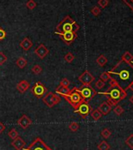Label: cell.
I'll use <instances>...</instances> for the list:
<instances>
[{
  "label": "cell",
  "mask_w": 133,
  "mask_h": 150,
  "mask_svg": "<svg viewBox=\"0 0 133 150\" xmlns=\"http://www.w3.org/2000/svg\"><path fill=\"white\" fill-rule=\"evenodd\" d=\"M121 61H124L126 63H131L133 61V55L128 51H126L121 57Z\"/></svg>",
  "instance_id": "19"
},
{
  "label": "cell",
  "mask_w": 133,
  "mask_h": 150,
  "mask_svg": "<svg viewBox=\"0 0 133 150\" xmlns=\"http://www.w3.org/2000/svg\"><path fill=\"white\" fill-rule=\"evenodd\" d=\"M68 128L72 132H76L79 129V124L76 122L70 123L68 126Z\"/></svg>",
  "instance_id": "25"
},
{
  "label": "cell",
  "mask_w": 133,
  "mask_h": 150,
  "mask_svg": "<svg viewBox=\"0 0 133 150\" xmlns=\"http://www.w3.org/2000/svg\"><path fill=\"white\" fill-rule=\"evenodd\" d=\"M114 113L117 115V116H118V117H120V116H121L122 114L124 113V108L121 107V106H120V105H116L115 106V108H114Z\"/></svg>",
  "instance_id": "24"
},
{
  "label": "cell",
  "mask_w": 133,
  "mask_h": 150,
  "mask_svg": "<svg viewBox=\"0 0 133 150\" xmlns=\"http://www.w3.org/2000/svg\"><path fill=\"white\" fill-rule=\"evenodd\" d=\"M122 1L133 11V0H122Z\"/></svg>",
  "instance_id": "38"
},
{
  "label": "cell",
  "mask_w": 133,
  "mask_h": 150,
  "mask_svg": "<svg viewBox=\"0 0 133 150\" xmlns=\"http://www.w3.org/2000/svg\"><path fill=\"white\" fill-rule=\"evenodd\" d=\"M129 101H130L131 103L133 104V95H132L130 98H129Z\"/></svg>",
  "instance_id": "42"
},
{
  "label": "cell",
  "mask_w": 133,
  "mask_h": 150,
  "mask_svg": "<svg viewBox=\"0 0 133 150\" xmlns=\"http://www.w3.org/2000/svg\"><path fill=\"white\" fill-rule=\"evenodd\" d=\"M128 90H130L133 91V82L132 83H131L130 84L128 85Z\"/></svg>",
  "instance_id": "41"
},
{
  "label": "cell",
  "mask_w": 133,
  "mask_h": 150,
  "mask_svg": "<svg viewBox=\"0 0 133 150\" xmlns=\"http://www.w3.org/2000/svg\"><path fill=\"white\" fill-rule=\"evenodd\" d=\"M6 36V33L5 30L3 28H0V41L1 40H3Z\"/></svg>",
  "instance_id": "39"
},
{
  "label": "cell",
  "mask_w": 133,
  "mask_h": 150,
  "mask_svg": "<svg viewBox=\"0 0 133 150\" xmlns=\"http://www.w3.org/2000/svg\"><path fill=\"white\" fill-rule=\"evenodd\" d=\"M49 53V49L43 44H40L39 46L37 47L36 49L35 50V54H36L40 59H44L48 55V54Z\"/></svg>",
  "instance_id": "12"
},
{
  "label": "cell",
  "mask_w": 133,
  "mask_h": 150,
  "mask_svg": "<svg viewBox=\"0 0 133 150\" xmlns=\"http://www.w3.org/2000/svg\"><path fill=\"white\" fill-rule=\"evenodd\" d=\"M64 60L67 62V63H71L74 60V56L72 53H67L66 55L64 56Z\"/></svg>",
  "instance_id": "29"
},
{
  "label": "cell",
  "mask_w": 133,
  "mask_h": 150,
  "mask_svg": "<svg viewBox=\"0 0 133 150\" xmlns=\"http://www.w3.org/2000/svg\"><path fill=\"white\" fill-rule=\"evenodd\" d=\"M8 136H9L11 139L13 140V139H15L16 138L18 137V132H17V131L16 129L13 128L11 129L9 131V133H8Z\"/></svg>",
  "instance_id": "26"
},
{
  "label": "cell",
  "mask_w": 133,
  "mask_h": 150,
  "mask_svg": "<svg viewBox=\"0 0 133 150\" xmlns=\"http://www.w3.org/2000/svg\"><path fill=\"white\" fill-rule=\"evenodd\" d=\"M31 71H32L33 73L36 74V75H39V74H40L42 72H43V68L41 67L40 65H39V64H35V66H33Z\"/></svg>",
  "instance_id": "30"
},
{
  "label": "cell",
  "mask_w": 133,
  "mask_h": 150,
  "mask_svg": "<svg viewBox=\"0 0 133 150\" xmlns=\"http://www.w3.org/2000/svg\"><path fill=\"white\" fill-rule=\"evenodd\" d=\"M11 145L13 148H15L17 150H22L25 146V141L22 139L21 137H17L15 139H13L11 142Z\"/></svg>",
  "instance_id": "14"
},
{
  "label": "cell",
  "mask_w": 133,
  "mask_h": 150,
  "mask_svg": "<svg viewBox=\"0 0 133 150\" xmlns=\"http://www.w3.org/2000/svg\"><path fill=\"white\" fill-rule=\"evenodd\" d=\"M43 102L45 103L49 108H53L56 104H59L61 102V99L58 95L55 94L52 92H49L44 96L43 98Z\"/></svg>",
  "instance_id": "6"
},
{
  "label": "cell",
  "mask_w": 133,
  "mask_h": 150,
  "mask_svg": "<svg viewBox=\"0 0 133 150\" xmlns=\"http://www.w3.org/2000/svg\"><path fill=\"white\" fill-rule=\"evenodd\" d=\"M70 84V81L67 80L66 78H64L63 80H61V85H62V86H66V87H69Z\"/></svg>",
  "instance_id": "37"
},
{
  "label": "cell",
  "mask_w": 133,
  "mask_h": 150,
  "mask_svg": "<svg viewBox=\"0 0 133 150\" xmlns=\"http://www.w3.org/2000/svg\"><path fill=\"white\" fill-rule=\"evenodd\" d=\"M78 92L81 94L83 100L86 102L90 101L97 94V92L91 85H82L79 88H76Z\"/></svg>",
  "instance_id": "5"
},
{
  "label": "cell",
  "mask_w": 133,
  "mask_h": 150,
  "mask_svg": "<svg viewBox=\"0 0 133 150\" xmlns=\"http://www.w3.org/2000/svg\"><path fill=\"white\" fill-rule=\"evenodd\" d=\"M26 6L29 9H34L37 6V3L34 0H28L26 3Z\"/></svg>",
  "instance_id": "32"
},
{
  "label": "cell",
  "mask_w": 133,
  "mask_h": 150,
  "mask_svg": "<svg viewBox=\"0 0 133 150\" xmlns=\"http://www.w3.org/2000/svg\"><path fill=\"white\" fill-rule=\"evenodd\" d=\"M29 87H30V84L27 80H21L17 85V89L21 94H24V92L27 91V90L29 89Z\"/></svg>",
  "instance_id": "16"
},
{
  "label": "cell",
  "mask_w": 133,
  "mask_h": 150,
  "mask_svg": "<svg viewBox=\"0 0 133 150\" xmlns=\"http://www.w3.org/2000/svg\"><path fill=\"white\" fill-rule=\"evenodd\" d=\"M96 63L100 67H103L107 63V58L103 54H101L96 58Z\"/></svg>",
  "instance_id": "21"
},
{
  "label": "cell",
  "mask_w": 133,
  "mask_h": 150,
  "mask_svg": "<svg viewBox=\"0 0 133 150\" xmlns=\"http://www.w3.org/2000/svg\"><path fill=\"white\" fill-rule=\"evenodd\" d=\"M100 94H103L107 98L106 102L113 107L116 106L117 104L124 98L127 97L126 91L121 88L119 85H114V86H110L107 90L103 93H100Z\"/></svg>",
  "instance_id": "2"
},
{
  "label": "cell",
  "mask_w": 133,
  "mask_h": 150,
  "mask_svg": "<svg viewBox=\"0 0 133 150\" xmlns=\"http://www.w3.org/2000/svg\"><path fill=\"white\" fill-rule=\"evenodd\" d=\"M97 148L99 150H109L110 149V145L106 141H102L97 145Z\"/></svg>",
  "instance_id": "23"
},
{
  "label": "cell",
  "mask_w": 133,
  "mask_h": 150,
  "mask_svg": "<svg viewBox=\"0 0 133 150\" xmlns=\"http://www.w3.org/2000/svg\"><path fill=\"white\" fill-rule=\"evenodd\" d=\"M70 92V90L69 89V87H66V86H62L60 84V86H58L57 88L56 89V93L59 94L60 96H62V97H64L69 94Z\"/></svg>",
  "instance_id": "17"
},
{
  "label": "cell",
  "mask_w": 133,
  "mask_h": 150,
  "mask_svg": "<svg viewBox=\"0 0 133 150\" xmlns=\"http://www.w3.org/2000/svg\"><path fill=\"white\" fill-rule=\"evenodd\" d=\"M108 4H109V1L108 0H99L98 1V5L101 6V8H103V9L106 7Z\"/></svg>",
  "instance_id": "34"
},
{
  "label": "cell",
  "mask_w": 133,
  "mask_h": 150,
  "mask_svg": "<svg viewBox=\"0 0 133 150\" xmlns=\"http://www.w3.org/2000/svg\"><path fill=\"white\" fill-rule=\"evenodd\" d=\"M16 64L17 65V67L22 69V68H24L27 65V61L24 58H23V57H20V58L17 60V61H16Z\"/></svg>",
  "instance_id": "20"
},
{
  "label": "cell",
  "mask_w": 133,
  "mask_h": 150,
  "mask_svg": "<svg viewBox=\"0 0 133 150\" xmlns=\"http://www.w3.org/2000/svg\"><path fill=\"white\" fill-rule=\"evenodd\" d=\"M7 61V57L5 55V54L3 52H0V65H3L4 63Z\"/></svg>",
  "instance_id": "35"
},
{
  "label": "cell",
  "mask_w": 133,
  "mask_h": 150,
  "mask_svg": "<svg viewBox=\"0 0 133 150\" xmlns=\"http://www.w3.org/2000/svg\"><path fill=\"white\" fill-rule=\"evenodd\" d=\"M47 88L41 82H37L31 88V93L38 98H44V96L47 94Z\"/></svg>",
  "instance_id": "9"
},
{
  "label": "cell",
  "mask_w": 133,
  "mask_h": 150,
  "mask_svg": "<svg viewBox=\"0 0 133 150\" xmlns=\"http://www.w3.org/2000/svg\"><path fill=\"white\" fill-rule=\"evenodd\" d=\"M92 111V108L86 101H82L81 104H79L78 107L74 109V112L78 113L82 118H86Z\"/></svg>",
  "instance_id": "7"
},
{
  "label": "cell",
  "mask_w": 133,
  "mask_h": 150,
  "mask_svg": "<svg viewBox=\"0 0 133 150\" xmlns=\"http://www.w3.org/2000/svg\"><path fill=\"white\" fill-rule=\"evenodd\" d=\"M23 150H53L49 147L40 138H36L35 140L26 149H23Z\"/></svg>",
  "instance_id": "8"
},
{
  "label": "cell",
  "mask_w": 133,
  "mask_h": 150,
  "mask_svg": "<svg viewBox=\"0 0 133 150\" xmlns=\"http://www.w3.org/2000/svg\"><path fill=\"white\" fill-rule=\"evenodd\" d=\"M95 85H96V88H98V89L100 90L105 86V82H103V81H102L101 80H99L98 81H97Z\"/></svg>",
  "instance_id": "36"
},
{
  "label": "cell",
  "mask_w": 133,
  "mask_h": 150,
  "mask_svg": "<svg viewBox=\"0 0 133 150\" xmlns=\"http://www.w3.org/2000/svg\"><path fill=\"white\" fill-rule=\"evenodd\" d=\"M32 121L29 117L26 115H23L18 120H17V124L23 129H27L30 125H31Z\"/></svg>",
  "instance_id": "13"
},
{
  "label": "cell",
  "mask_w": 133,
  "mask_h": 150,
  "mask_svg": "<svg viewBox=\"0 0 133 150\" xmlns=\"http://www.w3.org/2000/svg\"><path fill=\"white\" fill-rule=\"evenodd\" d=\"M110 78L117 81V83L125 91L128 86L133 82V65L123 61L118 62L111 70L108 72Z\"/></svg>",
  "instance_id": "1"
},
{
  "label": "cell",
  "mask_w": 133,
  "mask_h": 150,
  "mask_svg": "<svg viewBox=\"0 0 133 150\" xmlns=\"http://www.w3.org/2000/svg\"><path fill=\"white\" fill-rule=\"evenodd\" d=\"M80 29L79 26L76 21H74L70 16H66L57 26V32H65V31H74L77 32Z\"/></svg>",
  "instance_id": "3"
},
{
  "label": "cell",
  "mask_w": 133,
  "mask_h": 150,
  "mask_svg": "<svg viewBox=\"0 0 133 150\" xmlns=\"http://www.w3.org/2000/svg\"><path fill=\"white\" fill-rule=\"evenodd\" d=\"M5 129H6V127H5V125L3 124V123L0 122V134H2V133L5 131Z\"/></svg>",
  "instance_id": "40"
},
{
  "label": "cell",
  "mask_w": 133,
  "mask_h": 150,
  "mask_svg": "<svg viewBox=\"0 0 133 150\" xmlns=\"http://www.w3.org/2000/svg\"><path fill=\"white\" fill-rule=\"evenodd\" d=\"M91 13H92V14L93 16L97 17V16H99L100 14L101 10H100L99 6H94L93 8H92V9H91Z\"/></svg>",
  "instance_id": "33"
},
{
  "label": "cell",
  "mask_w": 133,
  "mask_h": 150,
  "mask_svg": "<svg viewBox=\"0 0 133 150\" xmlns=\"http://www.w3.org/2000/svg\"><path fill=\"white\" fill-rule=\"evenodd\" d=\"M32 45H33L32 42H31L27 37L24 38V40H22L21 42V43H20L21 47L24 50H25V51H27V50H28L30 49L31 47L32 46Z\"/></svg>",
  "instance_id": "18"
},
{
  "label": "cell",
  "mask_w": 133,
  "mask_h": 150,
  "mask_svg": "<svg viewBox=\"0 0 133 150\" xmlns=\"http://www.w3.org/2000/svg\"><path fill=\"white\" fill-rule=\"evenodd\" d=\"M78 80L82 85H91V83L95 80V77L88 70H85L81 76H79Z\"/></svg>",
  "instance_id": "11"
},
{
  "label": "cell",
  "mask_w": 133,
  "mask_h": 150,
  "mask_svg": "<svg viewBox=\"0 0 133 150\" xmlns=\"http://www.w3.org/2000/svg\"><path fill=\"white\" fill-rule=\"evenodd\" d=\"M125 144L127 145L128 147L133 149V134H132L131 135H129L126 140H125Z\"/></svg>",
  "instance_id": "28"
},
{
  "label": "cell",
  "mask_w": 133,
  "mask_h": 150,
  "mask_svg": "<svg viewBox=\"0 0 133 150\" xmlns=\"http://www.w3.org/2000/svg\"><path fill=\"white\" fill-rule=\"evenodd\" d=\"M110 135H111V131L108 128L103 129V131H101V136L103 138H108Z\"/></svg>",
  "instance_id": "31"
},
{
  "label": "cell",
  "mask_w": 133,
  "mask_h": 150,
  "mask_svg": "<svg viewBox=\"0 0 133 150\" xmlns=\"http://www.w3.org/2000/svg\"><path fill=\"white\" fill-rule=\"evenodd\" d=\"M55 33L61 35V40H63L64 43L68 46L70 45L78 37L77 32H74V31H65V32H57V31H55Z\"/></svg>",
  "instance_id": "10"
},
{
  "label": "cell",
  "mask_w": 133,
  "mask_h": 150,
  "mask_svg": "<svg viewBox=\"0 0 133 150\" xmlns=\"http://www.w3.org/2000/svg\"><path fill=\"white\" fill-rule=\"evenodd\" d=\"M91 117L95 121H97V120H99L101 119V117H102V113L100 112V111L98 110V109H95V110H92L91 112Z\"/></svg>",
  "instance_id": "22"
},
{
  "label": "cell",
  "mask_w": 133,
  "mask_h": 150,
  "mask_svg": "<svg viewBox=\"0 0 133 150\" xmlns=\"http://www.w3.org/2000/svg\"><path fill=\"white\" fill-rule=\"evenodd\" d=\"M100 80L103 81V82H106V81H108L110 79V75L108 72H103L100 75Z\"/></svg>",
  "instance_id": "27"
},
{
  "label": "cell",
  "mask_w": 133,
  "mask_h": 150,
  "mask_svg": "<svg viewBox=\"0 0 133 150\" xmlns=\"http://www.w3.org/2000/svg\"><path fill=\"white\" fill-rule=\"evenodd\" d=\"M64 98H65V100H66L74 109L78 106L79 104L82 103V101H84V100H83V98H82L81 94H79L78 92V90H77V89H76V87L73 88L72 90H70V92L67 95L64 96Z\"/></svg>",
  "instance_id": "4"
},
{
  "label": "cell",
  "mask_w": 133,
  "mask_h": 150,
  "mask_svg": "<svg viewBox=\"0 0 133 150\" xmlns=\"http://www.w3.org/2000/svg\"><path fill=\"white\" fill-rule=\"evenodd\" d=\"M97 109L100 111V112L102 113V115L106 116V115H107L108 113H110V112L112 109V107L106 102V101H104V102H103L102 104H100Z\"/></svg>",
  "instance_id": "15"
}]
</instances>
